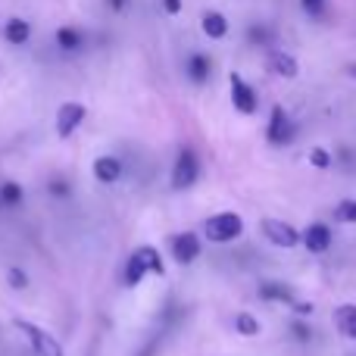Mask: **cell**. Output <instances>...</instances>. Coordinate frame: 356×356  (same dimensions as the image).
I'll return each instance as SVG.
<instances>
[{
	"label": "cell",
	"instance_id": "obj_30",
	"mask_svg": "<svg viewBox=\"0 0 356 356\" xmlns=\"http://www.w3.org/2000/svg\"><path fill=\"white\" fill-rule=\"evenodd\" d=\"M294 334H297V338H300V341H307V338H309V334H313V332H309V328L303 325V322H297V325H294Z\"/></svg>",
	"mask_w": 356,
	"mask_h": 356
},
{
	"label": "cell",
	"instance_id": "obj_1",
	"mask_svg": "<svg viewBox=\"0 0 356 356\" xmlns=\"http://www.w3.org/2000/svg\"><path fill=\"white\" fill-rule=\"evenodd\" d=\"M203 234H207L213 244H228V241L244 234V222H241V216H234V213L209 216V219L203 222Z\"/></svg>",
	"mask_w": 356,
	"mask_h": 356
},
{
	"label": "cell",
	"instance_id": "obj_10",
	"mask_svg": "<svg viewBox=\"0 0 356 356\" xmlns=\"http://www.w3.org/2000/svg\"><path fill=\"white\" fill-rule=\"evenodd\" d=\"M29 38H31V22L29 19L13 16V19H6L3 22V41L6 44H13V47H25Z\"/></svg>",
	"mask_w": 356,
	"mask_h": 356
},
{
	"label": "cell",
	"instance_id": "obj_29",
	"mask_svg": "<svg viewBox=\"0 0 356 356\" xmlns=\"http://www.w3.org/2000/svg\"><path fill=\"white\" fill-rule=\"evenodd\" d=\"M129 3H131V0H106V6H110L113 13H122V10H129Z\"/></svg>",
	"mask_w": 356,
	"mask_h": 356
},
{
	"label": "cell",
	"instance_id": "obj_23",
	"mask_svg": "<svg viewBox=\"0 0 356 356\" xmlns=\"http://www.w3.org/2000/svg\"><path fill=\"white\" fill-rule=\"evenodd\" d=\"M303 13H307L309 19H322L325 16V0H300Z\"/></svg>",
	"mask_w": 356,
	"mask_h": 356
},
{
	"label": "cell",
	"instance_id": "obj_2",
	"mask_svg": "<svg viewBox=\"0 0 356 356\" xmlns=\"http://www.w3.org/2000/svg\"><path fill=\"white\" fill-rule=\"evenodd\" d=\"M13 325H16L19 332L25 334V341L31 344V350H35V356H63L60 341H56L54 334L44 332L41 325H35V322H29V319H13Z\"/></svg>",
	"mask_w": 356,
	"mask_h": 356
},
{
	"label": "cell",
	"instance_id": "obj_22",
	"mask_svg": "<svg viewBox=\"0 0 356 356\" xmlns=\"http://www.w3.org/2000/svg\"><path fill=\"white\" fill-rule=\"evenodd\" d=\"M138 250L144 253V259H147V266H150V272H154V275H163V272H166V266H163L156 247H138Z\"/></svg>",
	"mask_w": 356,
	"mask_h": 356
},
{
	"label": "cell",
	"instance_id": "obj_27",
	"mask_svg": "<svg viewBox=\"0 0 356 356\" xmlns=\"http://www.w3.org/2000/svg\"><path fill=\"white\" fill-rule=\"evenodd\" d=\"M160 3L169 16H178V13H181V0H160Z\"/></svg>",
	"mask_w": 356,
	"mask_h": 356
},
{
	"label": "cell",
	"instance_id": "obj_21",
	"mask_svg": "<svg viewBox=\"0 0 356 356\" xmlns=\"http://www.w3.org/2000/svg\"><path fill=\"white\" fill-rule=\"evenodd\" d=\"M332 213H334V222H356V200H341Z\"/></svg>",
	"mask_w": 356,
	"mask_h": 356
},
{
	"label": "cell",
	"instance_id": "obj_32",
	"mask_svg": "<svg viewBox=\"0 0 356 356\" xmlns=\"http://www.w3.org/2000/svg\"><path fill=\"white\" fill-rule=\"evenodd\" d=\"M347 72H350V75H353V79H356V66H347Z\"/></svg>",
	"mask_w": 356,
	"mask_h": 356
},
{
	"label": "cell",
	"instance_id": "obj_24",
	"mask_svg": "<svg viewBox=\"0 0 356 356\" xmlns=\"http://www.w3.org/2000/svg\"><path fill=\"white\" fill-rule=\"evenodd\" d=\"M247 38H250L253 44H269V41H272V31H269V29H263V25H250Z\"/></svg>",
	"mask_w": 356,
	"mask_h": 356
},
{
	"label": "cell",
	"instance_id": "obj_11",
	"mask_svg": "<svg viewBox=\"0 0 356 356\" xmlns=\"http://www.w3.org/2000/svg\"><path fill=\"white\" fill-rule=\"evenodd\" d=\"M94 178L104 184H116L122 178V160H116V156H97L94 160Z\"/></svg>",
	"mask_w": 356,
	"mask_h": 356
},
{
	"label": "cell",
	"instance_id": "obj_14",
	"mask_svg": "<svg viewBox=\"0 0 356 356\" xmlns=\"http://www.w3.org/2000/svg\"><path fill=\"white\" fill-rule=\"evenodd\" d=\"M269 69L275 75H282V79H297V72H300L297 60L291 54H284V50H272L269 54Z\"/></svg>",
	"mask_w": 356,
	"mask_h": 356
},
{
	"label": "cell",
	"instance_id": "obj_15",
	"mask_svg": "<svg viewBox=\"0 0 356 356\" xmlns=\"http://www.w3.org/2000/svg\"><path fill=\"white\" fill-rule=\"evenodd\" d=\"M334 325H338V332L344 334V338L356 341V307H353V303L334 309Z\"/></svg>",
	"mask_w": 356,
	"mask_h": 356
},
{
	"label": "cell",
	"instance_id": "obj_19",
	"mask_svg": "<svg viewBox=\"0 0 356 356\" xmlns=\"http://www.w3.org/2000/svg\"><path fill=\"white\" fill-rule=\"evenodd\" d=\"M22 184L16 181H3L0 184V207H19L22 203Z\"/></svg>",
	"mask_w": 356,
	"mask_h": 356
},
{
	"label": "cell",
	"instance_id": "obj_26",
	"mask_svg": "<svg viewBox=\"0 0 356 356\" xmlns=\"http://www.w3.org/2000/svg\"><path fill=\"white\" fill-rule=\"evenodd\" d=\"M6 282H10V288H25V284H29V275H25L22 269H10L6 272Z\"/></svg>",
	"mask_w": 356,
	"mask_h": 356
},
{
	"label": "cell",
	"instance_id": "obj_12",
	"mask_svg": "<svg viewBox=\"0 0 356 356\" xmlns=\"http://www.w3.org/2000/svg\"><path fill=\"white\" fill-rule=\"evenodd\" d=\"M150 272V266H147V259H144V253L141 250H135L129 257V263H125V269H122V282H125V288H135V284H141V278Z\"/></svg>",
	"mask_w": 356,
	"mask_h": 356
},
{
	"label": "cell",
	"instance_id": "obj_28",
	"mask_svg": "<svg viewBox=\"0 0 356 356\" xmlns=\"http://www.w3.org/2000/svg\"><path fill=\"white\" fill-rule=\"evenodd\" d=\"M50 191H54L56 197H66L69 194V184L63 181V178H56V181H50Z\"/></svg>",
	"mask_w": 356,
	"mask_h": 356
},
{
	"label": "cell",
	"instance_id": "obj_13",
	"mask_svg": "<svg viewBox=\"0 0 356 356\" xmlns=\"http://www.w3.org/2000/svg\"><path fill=\"white\" fill-rule=\"evenodd\" d=\"M56 47L66 50V54H75V50L85 47V31L79 25H60L56 29Z\"/></svg>",
	"mask_w": 356,
	"mask_h": 356
},
{
	"label": "cell",
	"instance_id": "obj_8",
	"mask_svg": "<svg viewBox=\"0 0 356 356\" xmlns=\"http://www.w3.org/2000/svg\"><path fill=\"white\" fill-rule=\"evenodd\" d=\"M269 144H288L294 138V125H291L288 113L282 106H272V116H269Z\"/></svg>",
	"mask_w": 356,
	"mask_h": 356
},
{
	"label": "cell",
	"instance_id": "obj_18",
	"mask_svg": "<svg viewBox=\"0 0 356 356\" xmlns=\"http://www.w3.org/2000/svg\"><path fill=\"white\" fill-rule=\"evenodd\" d=\"M259 297H263V300H275V303H291V300H294L291 288H284V284H278V282L259 284Z\"/></svg>",
	"mask_w": 356,
	"mask_h": 356
},
{
	"label": "cell",
	"instance_id": "obj_7",
	"mask_svg": "<svg viewBox=\"0 0 356 356\" xmlns=\"http://www.w3.org/2000/svg\"><path fill=\"white\" fill-rule=\"evenodd\" d=\"M172 257L178 259L181 266L194 263L197 257H200V238H197L194 232H181L172 238Z\"/></svg>",
	"mask_w": 356,
	"mask_h": 356
},
{
	"label": "cell",
	"instance_id": "obj_31",
	"mask_svg": "<svg viewBox=\"0 0 356 356\" xmlns=\"http://www.w3.org/2000/svg\"><path fill=\"white\" fill-rule=\"evenodd\" d=\"M297 313H300V316H309V313H313V307H309V303H297Z\"/></svg>",
	"mask_w": 356,
	"mask_h": 356
},
{
	"label": "cell",
	"instance_id": "obj_6",
	"mask_svg": "<svg viewBox=\"0 0 356 356\" xmlns=\"http://www.w3.org/2000/svg\"><path fill=\"white\" fill-rule=\"evenodd\" d=\"M85 113H88L85 104H75V100L63 104L60 110H56V135H60V138H69L81 122H85Z\"/></svg>",
	"mask_w": 356,
	"mask_h": 356
},
{
	"label": "cell",
	"instance_id": "obj_25",
	"mask_svg": "<svg viewBox=\"0 0 356 356\" xmlns=\"http://www.w3.org/2000/svg\"><path fill=\"white\" fill-rule=\"evenodd\" d=\"M309 163H313L316 169H328V166H332V156H328V150L316 147L313 154H309Z\"/></svg>",
	"mask_w": 356,
	"mask_h": 356
},
{
	"label": "cell",
	"instance_id": "obj_9",
	"mask_svg": "<svg viewBox=\"0 0 356 356\" xmlns=\"http://www.w3.org/2000/svg\"><path fill=\"white\" fill-rule=\"evenodd\" d=\"M300 241L309 253H325L328 247H332V228H328L325 222H313V225L300 234Z\"/></svg>",
	"mask_w": 356,
	"mask_h": 356
},
{
	"label": "cell",
	"instance_id": "obj_5",
	"mask_svg": "<svg viewBox=\"0 0 356 356\" xmlns=\"http://www.w3.org/2000/svg\"><path fill=\"white\" fill-rule=\"evenodd\" d=\"M228 85H232V104H234V110L244 113V116L257 113V91H253V88L247 85V81L241 79L238 72L228 75Z\"/></svg>",
	"mask_w": 356,
	"mask_h": 356
},
{
	"label": "cell",
	"instance_id": "obj_20",
	"mask_svg": "<svg viewBox=\"0 0 356 356\" xmlns=\"http://www.w3.org/2000/svg\"><path fill=\"white\" fill-rule=\"evenodd\" d=\"M234 328H238V334H244V338H253V334H259V322L253 319L250 313H241L238 319H234Z\"/></svg>",
	"mask_w": 356,
	"mask_h": 356
},
{
	"label": "cell",
	"instance_id": "obj_3",
	"mask_svg": "<svg viewBox=\"0 0 356 356\" xmlns=\"http://www.w3.org/2000/svg\"><path fill=\"white\" fill-rule=\"evenodd\" d=\"M197 175H200V160H197V154L191 147H181L175 156V166H172V188L188 191L191 184L197 181Z\"/></svg>",
	"mask_w": 356,
	"mask_h": 356
},
{
	"label": "cell",
	"instance_id": "obj_17",
	"mask_svg": "<svg viewBox=\"0 0 356 356\" xmlns=\"http://www.w3.org/2000/svg\"><path fill=\"white\" fill-rule=\"evenodd\" d=\"M200 29L207 38H213V41H219V38L228 35V19L222 16V13H207V16L200 19Z\"/></svg>",
	"mask_w": 356,
	"mask_h": 356
},
{
	"label": "cell",
	"instance_id": "obj_16",
	"mask_svg": "<svg viewBox=\"0 0 356 356\" xmlns=\"http://www.w3.org/2000/svg\"><path fill=\"white\" fill-rule=\"evenodd\" d=\"M209 69H213V63H209L207 54H191L188 56V79L194 81V85H203V81L209 79Z\"/></svg>",
	"mask_w": 356,
	"mask_h": 356
},
{
	"label": "cell",
	"instance_id": "obj_4",
	"mask_svg": "<svg viewBox=\"0 0 356 356\" xmlns=\"http://www.w3.org/2000/svg\"><path fill=\"white\" fill-rule=\"evenodd\" d=\"M263 234L275 247H297L300 244V232H297L291 222H282V219H263Z\"/></svg>",
	"mask_w": 356,
	"mask_h": 356
}]
</instances>
